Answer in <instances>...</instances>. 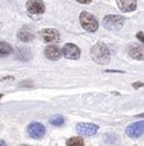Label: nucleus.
I'll return each instance as SVG.
<instances>
[{
  "instance_id": "obj_11",
  "label": "nucleus",
  "mask_w": 144,
  "mask_h": 146,
  "mask_svg": "<svg viewBox=\"0 0 144 146\" xmlns=\"http://www.w3.org/2000/svg\"><path fill=\"white\" fill-rule=\"evenodd\" d=\"M129 56L136 61H143V58H144L143 47H140V45H138V44L129 45Z\"/></svg>"
},
{
  "instance_id": "obj_21",
  "label": "nucleus",
  "mask_w": 144,
  "mask_h": 146,
  "mask_svg": "<svg viewBox=\"0 0 144 146\" xmlns=\"http://www.w3.org/2000/svg\"><path fill=\"white\" fill-rule=\"evenodd\" d=\"M1 97H3V94H0V98H1Z\"/></svg>"
},
{
  "instance_id": "obj_13",
  "label": "nucleus",
  "mask_w": 144,
  "mask_h": 146,
  "mask_svg": "<svg viewBox=\"0 0 144 146\" xmlns=\"http://www.w3.org/2000/svg\"><path fill=\"white\" fill-rule=\"evenodd\" d=\"M13 52L11 44L5 43V41H0V57H5V56H9Z\"/></svg>"
},
{
  "instance_id": "obj_8",
  "label": "nucleus",
  "mask_w": 144,
  "mask_h": 146,
  "mask_svg": "<svg viewBox=\"0 0 144 146\" xmlns=\"http://www.w3.org/2000/svg\"><path fill=\"white\" fill-rule=\"evenodd\" d=\"M144 132V123L143 121H136V123H133L131 125H129L126 128V135L131 138H138L143 135Z\"/></svg>"
},
{
  "instance_id": "obj_17",
  "label": "nucleus",
  "mask_w": 144,
  "mask_h": 146,
  "mask_svg": "<svg viewBox=\"0 0 144 146\" xmlns=\"http://www.w3.org/2000/svg\"><path fill=\"white\" fill-rule=\"evenodd\" d=\"M50 123L53 124V125H63V123H64V118H63L62 115H55L53 116V118H50Z\"/></svg>"
},
{
  "instance_id": "obj_6",
  "label": "nucleus",
  "mask_w": 144,
  "mask_h": 146,
  "mask_svg": "<svg viewBox=\"0 0 144 146\" xmlns=\"http://www.w3.org/2000/svg\"><path fill=\"white\" fill-rule=\"evenodd\" d=\"M40 38L45 43H55L59 41V33L54 29H43L40 31Z\"/></svg>"
},
{
  "instance_id": "obj_4",
  "label": "nucleus",
  "mask_w": 144,
  "mask_h": 146,
  "mask_svg": "<svg viewBox=\"0 0 144 146\" xmlns=\"http://www.w3.org/2000/svg\"><path fill=\"white\" fill-rule=\"evenodd\" d=\"M62 53L66 58H70V60H77L81 56V52H80V48L77 45L72 44V43H67L64 44L62 49Z\"/></svg>"
},
{
  "instance_id": "obj_5",
  "label": "nucleus",
  "mask_w": 144,
  "mask_h": 146,
  "mask_svg": "<svg viewBox=\"0 0 144 146\" xmlns=\"http://www.w3.org/2000/svg\"><path fill=\"white\" fill-rule=\"evenodd\" d=\"M27 132H28V136L35 140H40V138L44 137L45 135V127H44L43 124L40 123H31L27 128Z\"/></svg>"
},
{
  "instance_id": "obj_2",
  "label": "nucleus",
  "mask_w": 144,
  "mask_h": 146,
  "mask_svg": "<svg viewBox=\"0 0 144 146\" xmlns=\"http://www.w3.org/2000/svg\"><path fill=\"white\" fill-rule=\"evenodd\" d=\"M80 23H81L82 27L86 31H89V33H95L99 27L98 19L95 18L94 14L89 13V12H86V11L80 13Z\"/></svg>"
},
{
  "instance_id": "obj_3",
  "label": "nucleus",
  "mask_w": 144,
  "mask_h": 146,
  "mask_svg": "<svg viewBox=\"0 0 144 146\" xmlns=\"http://www.w3.org/2000/svg\"><path fill=\"white\" fill-rule=\"evenodd\" d=\"M103 26L107 30H120L125 25V17L118 14H108L103 18Z\"/></svg>"
},
{
  "instance_id": "obj_18",
  "label": "nucleus",
  "mask_w": 144,
  "mask_h": 146,
  "mask_svg": "<svg viewBox=\"0 0 144 146\" xmlns=\"http://www.w3.org/2000/svg\"><path fill=\"white\" fill-rule=\"evenodd\" d=\"M136 38L139 39V40L141 41V43H143V39H144V35H143V31H139L138 34H136Z\"/></svg>"
},
{
  "instance_id": "obj_15",
  "label": "nucleus",
  "mask_w": 144,
  "mask_h": 146,
  "mask_svg": "<svg viewBox=\"0 0 144 146\" xmlns=\"http://www.w3.org/2000/svg\"><path fill=\"white\" fill-rule=\"evenodd\" d=\"M17 57L22 61H27L28 58H31V53L26 48H19V49H17Z\"/></svg>"
},
{
  "instance_id": "obj_9",
  "label": "nucleus",
  "mask_w": 144,
  "mask_h": 146,
  "mask_svg": "<svg viewBox=\"0 0 144 146\" xmlns=\"http://www.w3.org/2000/svg\"><path fill=\"white\" fill-rule=\"evenodd\" d=\"M99 127L95 124H90V123H79L76 125V131L81 135L85 136H94L95 133L98 132Z\"/></svg>"
},
{
  "instance_id": "obj_1",
  "label": "nucleus",
  "mask_w": 144,
  "mask_h": 146,
  "mask_svg": "<svg viewBox=\"0 0 144 146\" xmlns=\"http://www.w3.org/2000/svg\"><path fill=\"white\" fill-rule=\"evenodd\" d=\"M90 54H91V58L94 62L99 65H106L111 60V50L103 43H97L94 47L90 50Z\"/></svg>"
},
{
  "instance_id": "obj_19",
  "label": "nucleus",
  "mask_w": 144,
  "mask_h": 146,
  "mask_svg": "<svg viewBox=\"0 0 144 146\" xmlns=\"http://www.w3.org/2000/svg\"><path fill=\"white\" fill-rule=\"evenodd\" d=\"M76 1H79L81 4H89V3H91L93 0H76Z\"/></svg>"
},
{
  "instance_id": "obj_14",
  "label": "nucleus",
  "mask_w": 144,
  "mask_h": 146,
  "mask_svg": "<svg viewBox=\"0 0 144 146\" xmlns=\"http://www.w3.org/2000/svg\"><path fill=\"white\" fill-rule=\"evenodd\" d=\"M18 39L22 41H31L34 39V34L31 31H27V30H21L18 33Z\"/></svg>"
},
{
  "instance_id": "obj_7",
  "label": "nucleus",
  "mask_w": 144,
  "mask_h": 146,
  "mask_svg": "<svg viewBox=\"0 0 144 146\" xmlns=\"http://www.w3.org/2000/svg\"><path fill=\"white\" fill-rule=\"evenodd\" d=\"M26 8L31 14H43L45 12V4L41 0H28Z\"/></svg>"
},
{
  "instance_id": "obj_12",
  "label": "nucleus",
  "mask_w": 144,
  "mask_h": 146,
  "mask_svg": "<svg viewBox=\"0 0 144 146\" xmlns=\"http://www.w3.org/2000/svg\"><path fill=\"white\" fill-rule=\"evenodd\" d=\"M44 53H45L46 58H49V60H52V61L59 60L60 56H62V52H60L59 48L55 47V45H49V47H46L45 50H44Z\"/></svg>"
},
{
  "instance_id": "obj_10",
  "label": "nucleus",
  "mask_w": 144,
  "mask_h": 146,
  "mask_svg": "<svg viewBox=\"0 0 144 146\" xmlns=\"http://www.w3.org/2000/svg\"><path fill=\"white\" fill-rule=\"evenodd\" d=\"M116 3L121 12H125V13L136 9V0H116Z\"/></svg>"
},
{
  "instance_id": "obj_16",
  "label": "nucleus",
  "mask_w": 144,
  "mask_h": 146,
  "mask_svg": "<svg viewBox=\"0 0 144 146\" xmlns=\"http://www.w3.org/2000/svg\"><path fill=\"white\" fill-rule=\"evenodd\" d=\"M67 146H85V143L81 137H72L67 141Z\"/></svg>"
},
{
  "instance_id": "obj_20",
  "label": "nucleus",
  "mask_w": 144,
  "mask_h": 146,
  "mask_svg": "<svg viewBox=\"0 0 144 146\" xmlns=\"http://www.w3.org/2000/svg\"><path fill=\"white\" fill-rule=\"evenodd\" d=\"M139 87H143V83H135V84H134V88H139Z\"/></svg>"
}]
</instances>
